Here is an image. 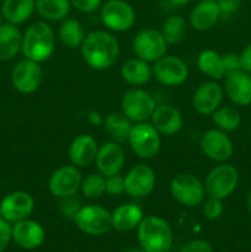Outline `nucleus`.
Segmentation results:
<instances>
[{
  "label": "nucleus",
  "instance_id": "nucleus-39",
  "mask_svg": "<svg viewBox=\"0 0 251 252\" xmlns=\"http://www.w3.org/2000/svg\"><path fill=\"white\" fill-rule=\"evenodd\" d=\"M12 240V225L11 223L0 216V252H4Z\"/></svg>",
  "mask_w": 251,
  "mask_h": 252
},
{
  "label": "nucleus",
  "instance_id": "nucleus-43",
  "mask_svg": "<svg viewBox=\"0 0 251 252\" xmlns=\"http://www.w3.org/2000/svg\"><path fill=\"white\" fill-rule=\"evenodd\" d=\"M240 59L241 69L246 73L251 74V43L243 49V52L240 53Z\"/></svg>",
  "mask_w": 251,
  "mask_h": 252
},
{
  "label": "nucleus",
  "instance_id": "nucleus-18",
  "mask_svg": "<svg viewBox=\"0 0 251 252\" xmlns=\"http://www.w3.org/2000/svg\"><path fill=\"white\" fill-rule=\"evenodd\" d=\"M126 155L122 145L115 140L105 142L98 145L97 154L95 158V165L97 172L105 177L117 175L125 166Z\"/></svg>",
  "mask_w": 251,
  "mask_h": 252
},
{
  "label": "nucleus",
  "instance_id": "nucleus-28",
  "mask_svg": "<svg viewBox=\"0 0 251 252\" xmlns=\"http://www.w3.org/2000/svg\"><path fill=\"white\" fill-rule=\"evenodd\" d=\"M197 68L202 74L212 80H219L225 76L223 59L218 52L213 49H204L197 57Z\"/></svg>",
  "mask_w": 251,
  "mask_h": 252
},
{
  "label": "nucleus",
  "instance_id": "nucleus-11",
  "mask_svg": "<svg viewBox=\"0 0 251 252\" xmlns=\"http://www.w3.org/2000/svg\"><path fill=\"white\" fill-rule=\"evenodd\" d=\"M188 66L186 62L176 56H166L157 61L153 65V76L161 85L174 88L180 86L188 78Z\"/></svg>",
  "mask_w": 251,
  "mask_h": 252
},
{
  "label": "nucleus",
  "instance_id": "nucleus-45",
  "mask_svg": "<svg viewBox=\"0 0 251 252\" xmlns=\"http://www.w3.org/2000/svg\"><path fill=\"white\" fill-rule=\"evenodd\" d=\"M171 6H184V5L188 4L191 0H167Z\"/></svg>",
  "mask_w": 251,
  "mask_h": 252
},
{
  "label": "nucleus",
  "instance_id": "nucleus-10",
  "mask_svg": "<svg viewBox=\"0 0 251 252\" xmlns=\"http://www.w3.org/2000/svg\"><path fill=\"white\" fill-rule=\"evenodd\" d=\"M167 46L161 32L155 29H144L138 32L133 38L132 48L135 57L148 62L155 63L166 54Z\"/></svg>",
  "mask_w": 251,
  "mask_h": 252
},
{
  "label": "nucleus",
  "instance_id": "nucleus-21",
  "mask_svg": "<svg viewBox=\"0 0 251 252\" xmlns=\"http://www.w3.org/2000/svg\"><path fill=\"white\" fill-rule=\"evenodd\" d=\"M46 239L43 226L32 219H24L12 225V240L25 250L39 248Z\"/></svg>",
  "mask_w": 251,
  "mask_h": 252
},
{
  "label": "nucleus",
  "instance_id": "nucleus-34",
  "mask_svg": "<svg viewBox=\"0 0 251 252\" xmlns=\"http://www.w3.org/2000/svg\"><path fill=\"white\" fill-rule=\"evenodd\" d=\"M80 191L86 198H100L106 193V177L100 172L89 174L81 180Z\"/></svg>",
  "mask_w": 251,
  "mask_h": 252
},
{
  "label": "nucleus",
  "instance_id": "nucleus-14",
  "mask_svg": "<svg viewBox=\"0 0 251 252\" xmlns=\"http://www.w3.org/2000/svg\"><path fill=\"white\" fill-rule=\"evenodd\" d=\"M43 70L37 62L31 59H22L15 64L11 70V83L15 90L30 95L36 93L42 84Z\"/></svg>",
  "mask_w": 251,
  "mask_h": 252
},
{
  "label": "nucleus",
  "instance_id": "nucleus-36",
  "mask_svg": "<svg viewBox=\"0 0 251 252\" xmlns=\"http://www.w3.org/2000/svg\"><path fill=\"white\" fill-rule=\"evenodd\" d=\"M80 208H81V202L80 199L76 197V194L61 199L59 209H61V213L63 214L64 217H66V218L73 219Z\"/></svg>",
  "mask_w": 251,
  "mask_h": 252
},
{
  "label": "nucleus",
  "instance_id": "nucleus-41",
  "mask_svg": "<svg viewBox=\"0 0 251 252\" xmlns=\"http://www.w3.org/2000/svg\"><path fill=\"white\" fill-rule=\"evenodd\" d=\"M71 6L75 7L76 10L85 14H90V12L100 10L101 5H102V0H69Z\"/></svg>",
  "mask_w": 251,
  "mask_h": 252
},
{
  "label": "nucleus",
  "instance_id": "nucleus-42",
  "mask_svg": "<svg viewBox=\"0 0 251 252\" xmlns=\"http://www.w3.org/2000/svg\"><path fill=\"white\" fill-rule=\"evenodd\" d=\"M180 252H213V248L208 241L192 240L187 243Z\"/></svg>",
  "mask_w": 251,
  "mask_h": 252
},
{
  "label": "nucleus",
  "instance_id": "nucleus-5",
  "mask_svg": "<svg viewBox=\"0 0 251 252\" xmlns=\"http://www.w3.org/2000/svg\"><path fill=\"white\" fill-rule=\"evenodd\" d=\"M170 193L177 203L189 208L201 206L207 197L204 184L192 174H177L172 177Z\"/></svg>",
  "mask_w": 251,
  "mask_h": 252
},
{
  "label": "nucleus",
  "instance_id": "nucleus-48",
  "mask_svg": "<svg viewBox=\"0 0 251 252\" xmlns=\"http://www.w3.org/2000/svg\"><path fill=\"white\" fill-rule=\"evenodd\" d=\"M5 20H4V16H2V12H1V10H0V26H2V25L5 24Z\"/></svg>",
  "mask_w": 251,
  "mask_h": 252
},
{
  "label": "nucleus",
  "instance_id": "nucleus-38",
  "mask_svg": "<svg viewBox=\"0 0 251 252\" xmlns=\"http://www.w3.org/2000/svg\"><path fill=\"white\" fill-rule=\"evenodd\" d=\"M241 2L243 0H217L220 19H229L235 15L241 7Z\"/></svg>",
  "mask_w": 251,
  "mask_h": 252
},
{
  "label": "nucleus",
  "instance_id": "nucleus-12",
  "mask_svg": "<svg viewBox=\"0 0 251 252\" xmlns=\"http://www.w3.org/2000/svg\"><path fill=\"white\" fill-rule=\"evenodd\" d=\"M199 147H201L202 153L209 160L218 164L228 161L233 157L234 153L233 140L230 139L228 133L218 128L206 130L201 137Z\"/></svg>",
  "mask_w": 251,
  "mask_h": 252
},
{
  "label": "nucleus",
  "instance_id": "nucleus-37",
  "mask_svg": "<svg viewBox=\"0 0 251 252\" xmlns=\"http://www.w3.org/2000/svg\"><path fill=\"white\" fill-rule=\"evenodd\" d=\"M106 193L112 197L122 196L123 193H126L125 177L121 176L120 174L106 177Z\"/></svg>",
  "mask_w": 251,
  "mask_h": 252
},
{
  "label": "nucleus",
  "instance_id": "nucleus-23",
  "mask_svg": "<svg viewBox=\"0 0 251 252\" xmlns=\"http://www.w3.org/2000/svg\"><path fill=\"white\" fill-rule=\"evenodd\" d=\"M189 25L193 30L199 32L213 29L220 20L217 0H199L189 12Z\"/></svg>",
  "mask_w": 251,
  "mask_h": 252
},
{
  "label": "nucleus",
  "instance_id": "nucleus-31",
  "mask_svg": "<svg viewBox=\"0 0 251 252\" xmlns=\"http://www.w3.org/2000/svg\"><path fill=\"white\" fill-rule=\"evenodd\" d=\"M85 30L76 19H64L58 29L59 41L66 48H78L85 38Z\"/></svg>",
  "mask_w": 251,
  "mask_h": 252
},
{
  "label": "nucleus",
  "instance_id": "nucleus-46",
  "mask_svg": "<svg viewBox=\"0 0 251 252\" xmlns=\"http://www.w3.org/2000/svg\"><path fill=\"white\" fill-rule=\"evenodd\" d=\"M248 209H249V213H250V216H251V189H250V191H249V194H248Z\"/></svg>",
  "mask_w": 251,
  "mask_h": 252
},
{
  "label": "nucleus",
  "instance_id": "nucleus-4",
  "mask_svg": "<svg viewBox=\"0 0 251 252\" xmlns=\"http://www.w3.org/2000/svg\"><path fill=\"white\" fill-rule=\"evenodd\" d=\"M127 142L138 158L149 160L159 154L161 135L150 122L133 123Z\"/></svg>",
  "mask_w": 251,
  "mask_h": 252
},
{
  "label": "nucleus",
  "instance_id": "nucleus-3",
  "mask_svg": "<svg viewBox=\"0 0 251 252\" xmlns=\"http://www.w3.org/2000/svg\"><path fill=\"white\" fill-rule=\"evenodd\" d=\"M138 241L145 252H170L172 248V230L165 219L145 216L137 228Z\"/></svg>",
  "mask_w": 251,
  "mask_h": 252
},
{
  "label": "nucleus",
  "instance_id": "nucleus-30",
  "mask_svg": "<svg viewBox=\"0 0 251 252\" xmlns=\"http://www.w3.org/2000/svg\"><path fill=\"white\" fill-rule=\"evenodd\" d=\"M70 9L69 0H36V12L46 21H63Z\"/></svg>",
  "mask_w": 251,
  "mask_h": 252
},
{
  "label": "nucleus",
  "instance_id": "nucleus-26",
  "mask_svg": "<svg viewBox=\"0 0 251 252\" xmlns=\"http://www.w3.org/2000/svg\"><path fill=\"white\" fill-rule=\"evenodd\" d=\"M0 10L5 22L19 26L36 11V0H4Z\"/></svg>",
  "mask_w": 251,
  "mask_h": 252
},
{
  "label": "nucleus",
  "instance_id": "nucleus-20",
  "mask_svg": "<svg viewBox=\"0 0 251 252\" xmlns=\"http://www.w3.org/2000/svg\"><path fill=\"white\" fill-rule=\"evenodd\" d=\"M98 144L97 140L91 134H79L71 140L68 149V158L71 165L83 169L95 162L97 154Z\"/></svg>",
  "mask_w": 251,
  "mask_h": 252
},
{
  "label": "nucleus",
  "instance_id": "nucleus-7",
  "mask_svg": "<svg viewBox=\"0 0 251 252\" xmlns=\"http://www.w3.org/2000/svg\"><path fill=\"white\" fill-rule=\"evenodd\" d=\"M155 107L157 103L154 97L138 86L126 91L121 100V112L133 123L148 122Z\"/></svg>",
  "mask_w": 251,
  "mask_h": 252
},
{
  "label": "nucleus",
  "instance_id": "nucleus-49",
  "mask_svg": "<svg viewBox=\"0 0 251 252\" xmlns=\"http://www.w3.org/2000/svg\"><path fill=\"white\" fill-rule=\"evenodd\" d=\"M250 129H251V125H250Z\"/></svg>",
  "mask_w": 251,
  "mask_h": 252
},
{
  "label": "nucleus",
  "instance_id": "nucleus-6",
  "mask_svg": "<svg viewBox=\"0 0 251 252\" xmlns=\"http://www.w3.org/2000/svg\"><path fill=\"white\" fill-rule=\"evenodd\" d=\"M135 11L126 0H107L100 7V20L111 32H126L135 24Z\"/></svg>",
  "mask_w": 251,
  "mask_h": 252
},
{
  "label": "nucleus",
  "instance_id": "nucleus-32",
  "mask_svg": "<svg viewBox=\"0 0 251 252\" xmlns=\"http://www.w3.org/2000/svg\"><path fill=\"white\" fill-rule=\"evenodd\" d=\"M167 44H176L185 38L187 32V22L181 15H170L164 20L160 29Z\"/></svg>",
  "mask_w": 251,
  "mask_h": 252
},
{
  "label": "nucleus",
  "instance_id": "nucleus-40",
  "mask_svg": "<svg viewBox=\"0 0 251 252\" xmlns=\"http://www.w3.org/2000/svg\"><path fill=\"white\" fill-rule=\"evenodd\" d=\"M221 59H223V65H224V70H225V75L229 73H233V71L243 70V69H241L240 54L229 52V53L223 54V56H221Z\"/></svg>",
  "mask_w": 251,
  "mask_h": 252
},
{
  "label": "nucleus",
  "instance_id": "nucleus-17",
  "mask_svg": "<svg viewBox=\"0 0 251 252\" xmlns=\"http://www.w3.org/2000/svg\"><path fill=\"white\" fill-rule=\"evenodd\" d=\"M224 89L216 80L204 81L192 95V107L202 116H212L223 103Z\"/></svg>",
  "mask_w": 251,
  "mask_h": 252
},
{
  "label": "nucleus",
  "instance_id": "nucleus-47",
  "mask_svg": "<svg viewBox=\"0 0 251 252\" xmlns=\"http://www.w3.org/2000/svg\"><path fill=\"white\" fill-rule=\"evenodd\" d=\"M125 252H145V251L143 250L142 248H140V249H135V248H133V249H129V250H127V251H125Z\"/></svg>",
  "mask_w": 251,
  "mask_h": 252
},
{
  "label": "nucleus",
  "instance_id": "nucleus-29",
  "mask_svg": "<svg viewBox=\"0 0 251 252\" xmlns=\"http://www.w3.org/2000/svg\"><path fill=\"white\" fill-rule=\"evenodd\" d=\"M132 126V121L126 117L122 112L108 113L103 120V127H105L106 132L112 138V140L120 143V144L128 140Z\"/></svg>",
  "mask_w": 251,
  "mask_h": 252
},
{
  "label": "nucleus",
  "instance_id": "nucleus-19",
  "mask_svg": "<svg viewBox=\"0 0 251 252\" xmlns=\"http://www.w3.org/2000/svg\"><path fill=\"white\" fill-rule=\"evenodd\" d=\"M224 94L236 106L251 105V74L244 70L233 71L224 76Z\"/></svg>",
  "mask_w": 251,
  "mask_h": 252
},
{
  "label": "nucleus",
  "instance_id": "nucleus-8",
  "mask_svg": "<svg viewBox=\"0 0 251 252\" xmlns=\"http://www.w3.org/2000/svg\"><path fill=\"white\" fill-rule=\"evenodd\" d=\"M239 185V172L233 165L220 162L208 172L204 181L207 196L225 199L234 193Z\"/></svg>",
  "mask_w": 251,
  "mask_h": 252
},
{
  "label": "nucleus",
  "instance_id": "nucleus-35",
  "mask_svg": "<svg viewBox=\"0 0 251 252\" xmlns=\"http://www.w3.org/2000/svg\"><path fill=\"white\" fill-rule=\"evenodd\" d=\"M202 212H203V216L209 220H216V219L220 218L224 212L223 199L207 196L202 203Z\"/></svg>",
  "mask_w": 251,
  "mask_h": 252
},
{
  "label": "nucleus",
  "instance_id": "nucleus-1",
  "mask_svg": "<svg viewBox=\"0 0 251 252\" xmlns=\"http://www.w3.org/2000/svg\"><path fill=\"white\" fill-rule=\"evenodd\" d=\"M84 62L91 69L97 71L112 68L120 56L117 38L105 30H97L88 33L80 46Z\"/></svg>",
  "mask_w": 251,
  "mask_h": 252
},
{
  "label": "nucleus",
  "instance_id": "nucleus-24",
  "mask_svg": "<svg viewBox=\"0 0 251 252\" xmlns=\"http://www.w3.org/2000/svg\"><path fill=\"white\" fill-rule=\"evenodd\" d=\"M112 228L120 233H129L138 228L144 218L143 209L135 203H125L118 206L111 213Z\"/></svg>",
  "mask_w": 251,
  "mask_h": 252
},
{
  "label": "nucleus",
  "instance_id": "nucleus-9",
  "mask_svg": "<svg viewBox=\"0 0 251 252\" xmlns=\"http://www.w3.org/2000/svg\"><path fill=\"white\" fill-rule=\"evenodd\" d=\"M73 220L75 225L88 235H105L113 229L111 212L98 204L81 206Z\"/></svg>",
  "mask_w": 251,
  "mask_h": 252
},
{
  "label": "nucleus",
  "instance_id": "nucleus-44",
  "mask_svg": "<svg viewBox=\"0 0 251 252\" xmlns=\"http://www.w3.org/2000/svg\"><path fill=\"white\" fill-rule=\"evenodd\" d=\"M103 120H105V118L102 117V115H101L98 111L91 110L90 112L88 113V121L93 126H96V127H97V126L103 125Z\"/></svg>",
  "mask_w": 251,
  "mask_h": 252
},
{
  "label": "nucleus",
  "instance_id": "nucleus-27",
  "mask_svg": "<svg viewBox=\"0 0 251 252\" xmlns=\"http://www.w3.org/2000/svg\"><path fill=\"white\" fill-rule=\"evenodd\" d=\"M22 33L17 26L5 22L0 26V61H11L21 52Z\"/></svg>",
  "mask_w": 251,
  "mask_h": 252
},
{
  "label": "nucleus",
  "instance_id": "nucleus-33",
  "mask_svg": "<svg viewBox=\"0 0 251 252\" xmlns=\"http://www.w3.org/2000/svg\"><path fill=\"white\" fill-rule=\"evenodd\" d=\"M216 128L223 132H234L241 125V115L233 106H220L212 115Z\"/></svg>",
  "mask_w": 251,
  "mask_h": 252
},
{
  "label": "nucleus",
  "instance_id": "nucleus-13",
  "mask_svg": "<svg viewBox=\"0 0 251 252\" xmlns=\"http://www.w3.org/2000/svg\"><path fill=\"white\" fill-rule=\"evenodd\" d=\"M81 172L74 165H63L52 172L48 180V189L56 198L74 196L80 189Z\"/></svg>",
  "mask_w": 251,
  "mask_h": 252
},
{
  "label": "nucleus",
  "instance_id": "nucleus-22",
  "mask_svg": "<svg viewBox=\"0 0 251 252\" xmlns=\"http://www.w3.org/2000/svg\"><path fill=\"white\" fill-rule=\"evenodd\" d=\"M150 123L160 135L171 137L177 134L184 127V117L181 112L172 105L157 106L153 112Z\"/></svg>",
  "mask_w": 251,
  "mask_h": 252
},
{
  "label": "nucleus",
  "instance_id": "nucleus-2",
  "mask_svg": "<svg viewBox=\"0 0 251 252\" xmlns=\"http://www.w3.org/2000/svg\"><path fill=\"white\" fill-rule=\"evenodd\" d=\"M54 49L56 34L48 22H33L22 34L21 52L25 58L41 64L53 56Z\"/></svg>",
  "mask_w": 251,
  "mask_h": 252
},
{
  "label": "nucleus",
  "instance_id": "nucleus-15",
  "mask_svg": "<svg viewBox=\"0 0 251 252\" xmlns=\"http://www.w3.org/2000/svg\"><path fill=\"white\" fill-rule=\"evenodd\" d=\"M157 185V176L147 164L134 165L125 176V191L132 198H144L152 194Z\"/></svg>",
  "mask_w": 251,
  "mask_h": 252
},
{
  "label": "nucleus",
  "instance_id": "nucleus-25",
  "mask_svg": "<svg viewBox=\"0 0 251 252\" xmlns=\"http://www.w3.org/2000/svg\"><path fill=\"white\" fill-rule=\"evenodd\" d=\"M121 76L132 86L145 85L153 78V66L148 62L135 57L123 63L121 66Z\"/></svg>",
  "mask_w": 251,
  "mask_h": 252
},
{
  "label": "nucleus",
  "instance_id": "nucleus-16",
  "mask_svg": "<svg viewBox=\"0 0 251 252\" xmlns=\"http://www.w3.org/2000/svg\"><path fill=\"white\" fill-rule=\"evenodd\" d=\"M33 209V197L26 191L11 192L0 202V216L11 224L30 218Z\"/></svg>",
  "mask_w": 251,
  "mask_h": 252
}]
</instances>
